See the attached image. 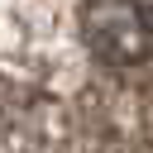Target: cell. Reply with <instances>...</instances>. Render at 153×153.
I'll return each instance as SVG.
<instances>
[{
	"instance_id": "obj_1",
	"label": "cell",
	"mask_w": 153,
	"mask_h": 153,
	"mask_svg": "<svg viewBox=\"0 0 153 153\" xmlns=\"http://www.w3.org/2000/svg\"><path fill=\"white\" fill-rule=\"evenodd\" d=\"M81 38L105 67H139L153 57V5L143 0H86Z\"/></svg>"
}]
</instances>
